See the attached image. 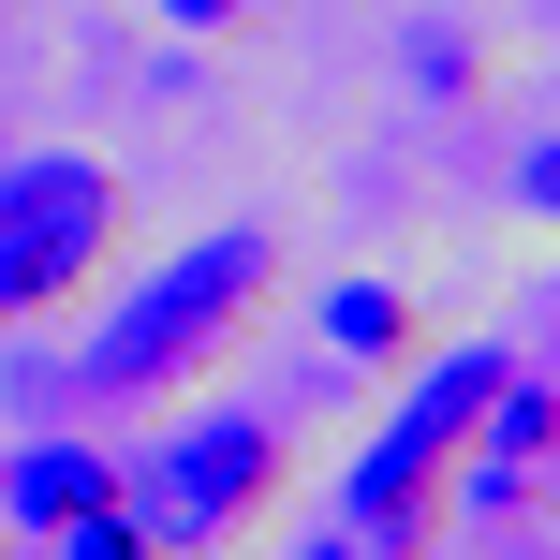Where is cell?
I'll use <instances>...</instances> for the list:
<instances>
[{
	"label": "cell",
	"mask_w": 560,
	"mask_h": 560,
	"mask_svg": "<svg viewBox=\"0 0 560 560\" xmlns=\"http://www.w3.org/2000/svg\"><path fill=\"white\" fill-rule=\"evenodd\" d=\"M502 192L532 207V222H560V133H532V148H516V177H502Z\"/></svg>",
	"instance_id": "cell-9"
},
{
	"label": "cell",
	"mask_w": 560,
	"mask_h": 560,
	"mask_svg": "<svg viewBox=\"0 0 560 560\" xmlns=\"http://www.w3.org/2000/svg\"><path fill=\"white\" fill-rule=\"evenodd\" d=\"M516 384L502 339H457V354H413V384H398V413L369 428L354 457H339V532H354L369 560H428L443 546V487H457V443L487 428V398Z\"/></svg>",
	"instance_id": "cell-2"
},
{
	"label": "cell",
	"mask_w": 560,
	"mask_h": 560,
	"mask_svg": "<svg viewBox=\"0 0 560 560\" xmlns=\"http://www.w3.org/2000/svg\"><path fill=\"white\" fill-rule=\"evenodd\" d=\"M280 295V236L266 222H207L192 252H163L148 280H118V310L74 339V398H177L266 325Z\"/></svg>",
	"instance_id": "cell-1"
},
{
	"label": "cell",
	"mask_w": 560,
	"mask_h": 560,
	"mask_svg": "<svg viewBox=\"0 0 560 560\" xmlns=\"http://www.w3.org/2000/svg\"><path fill=\"white\" fill-rule=\"evenodd\" d=\"M310 339H325L339 369H413L428 354V325H413L398 280H325V295H310Z\"/></svg>",
	"instance_id": "cell-6"
},
{
	"label": "cell",
	"mask_w": 560,
	"mask_h": 560,
	"mask_svg": "<svg viewBox=\"0 0 560 560\" xmlns=\"http://www.w3.org/2000/svg\"><path fill=\"white\" fill-rule=\"evenodd\" d=\"M236 15H252V0H163V30H177V45H222Z\"/></svg>",
	"instance_id": "cell-10"
},
{
	"label": "cell",
	"mask_w": 560,
	"mask_h": 560,
	"mask_svg": "<svg viewBox=\"0 0 560 560\" xmlns=\"http://www.w3.org/2000/svg\"><path fill=\"white\" fill-rule=\"evenodd\" d=\"M280 487H295V428L252 413V398H207V413H177L163 443H148L133 516H148V546H163V560H192V546H236Z\"/></svg>",
	"instance_id": "cell-4"
},
{
	"label": "cell",
	"mask_w": 560,
	"mask_h": 560,
	"mask_svg": "<svg viewBox=\"0 0 560 560\" xmlns=\"http://www.w3.org/2000/svg\"><path fill=\"white\" fill-rule=\"evenodd\" d=\"M104 502H133V457H118V443H89V428H15V457H0V532L59 546L74 516H104Z\"/></svg>",
	"instance_id": "cell-5"
},
{
	"label": "cell",
	"mask_w": 560,
	"mask_h": 560,
	"mask_svg": "<svg viewBox=\"0 0 560 560\" xmlns=\"http://www.w3.org/2000/svg\"><path fill=\"white\" fill-rule=\"evenodd\" d=\"M280 560H369V546H354V532H339V516H325V532H295Z\"/></svg>",
	"instance_id": "cell-11"
},
{
	"label": "cell",
	"mask_w": 560,
	"mask_h": 560,
	"mask_svg": "<svg viewBox=\"0 0 560 560\" xmlns=\"http://www.w3.org/2000/svg\"><path fill=\"white\" fill-rule=\"evenodd\" d=\"M472 560H546V546H472Z\"/></svg>",
	"instance_id": "cell-12"
},
{
	"label": "cell",
	"mask_w": 560,
	"mask_h": 560,
	"mask_svg": "<svg viewBox=\"0 0 560 560\" xmlns=\"http://www.w3.org/2000/svg\"><path fill=\"white\" fill-rule=\"evenodd\" d=\"M59 560H163V546H148L133 502H104V516H74V532H59Z\"/></svg>",
	"instance_id": "cell-8"
},
{
	"label": "cell",
	"mask_w": 560,
	"mask_h": 560,
	"mask_svg": "<svg viewBox=\"0 0 560 560\" xmlns=\"http://www.w3.org/2000/svg\"><path fill=\"white\" fill-rule=\"evenodd\" d=\"M118 236H133L118 163H89V148H15V163H0V339L45 325V310H74L89 280H118Z\"/></svg>",
	"instance_id": "cell-3"
},
{
	"label": "cell",
	"mask_w": 560,
	"mask_h": 560,
	"mask_svg": "<svg viewBox=\"0 0 560 560\" xmlns=\"http://www.w3.org/2000/svg\"><path fill=\"white\" fill-rule=\"evenodd\" d=\"M0 546H15V532H0Z\"/></svg>",
	"instance_id": "cell-13"
},
{
	"label": "cell",
	"mask_w": 560,
	"mask_h": 560,
	"mask_svg": "<svg viewBox=\"0 0 560 560\" xmlns=\"http://www.w3.org/2000/svg\"><path fill=\"white\" fill-rule=\"evenodd\" d=\"M398 74H413V104H472L487 89V30L472 15H413L398 30Z\"/></svg>",
	"instance_id": "cell-7"
}]
</instances>
